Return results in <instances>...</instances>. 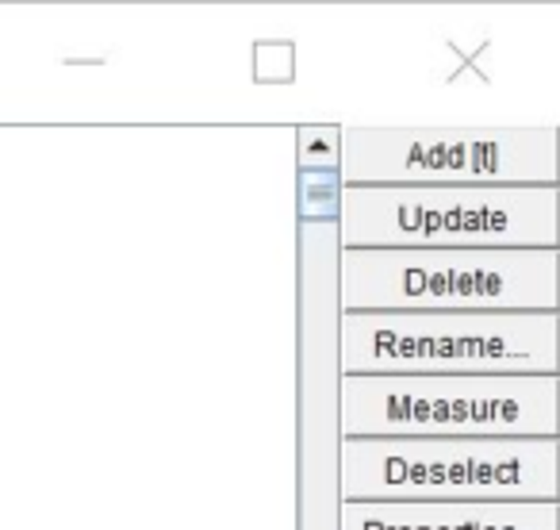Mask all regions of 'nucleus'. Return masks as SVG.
Masks as SVG:
<instances>
[{
	"instance_id": "f257e3e1",
	"label": "nucleus",
	"mask_w": 560,
	"mask_h": 530,
	"mask_svg": "<svg viewBox=\"0 0 560 530\" xmlns=\"http://www.w3.org/2000/svg\"><path fill=\"white\" fill-rule=\"evenodd\" d=\"M342 377H560V311H342Z\"/></svg>"
},
{
	"instance_id": "f03ea898",
	"label": "nucleus",
	"mask_w": 560,
	"mask_h": 530,
	"mask_svg": "<svg viewBox=\"0 0 560 530\" xmlns=\"http://www.w3.org/2000/svg\"><path fill=\"white\" fill-rule=\"evenodd\" d=\"M342 499L560 504V438H342Z\"/></svg>"
},
{
	"instance_id": "7ed1b4c3",
	"label": "nucleus",
	"mask_w": 560,
	"mask_h": 530,
	"mask_svg": "<svg viewBox=\"0 0 560 530\" xmlns=\"http://www.w3.org/2000/svg\"><path fill=\"white\" fill-rule=\"evenodd\" d=\"M342 250H538L560 247V184L372 189L342 184Z\"/></svg>"
},
{
	"instance_id": "20e7f679",
	"label": "nucleus",
	"mask_w": 560,
	"mask_h": 530,
	"mask_svg": "<svg viewBox=\"0 0 560 530\" xmlns=\"http://www.w3.org/2000/svg\"><path fill=\"white\" fill-rule=\"evenodd\" d=\"M342 311H560V247L342 250Z\"/></svg>"
},
{
	"instance_id": "39448f33",
	"label": "nucleus",
	"mask_w": 560,
	"mask_h": 530,
	"mask_svg": "<svg viewBox=\"0 0 560 530\" xmlns=\"http://www.w3.org/2000/svg\"><path fill=\"white\" fill-rule=\"evenodd\" d=\"M342 438H560V377H342Z\"/></svg>"
},
{
	"instance_id": "423d86ee",
	"label": "nucleus",
	"mask_w": 560,
	"mask_h": 530,
	"mask_svg": "<svg viewBox=\"0 0 560 530\" xmlns=\"http://www.w3.org/2000/svg\"><path fill=\"white\" fill-rule=\"evenodd\" d=\"M342 184L519 189L560 184V131L545 127H342Z\"/></svg>"
},
{
	"instance_id": "0eeeda50",
	"label": "nucleus",
	"mask_w": 560,
	"mask_h": 530,
	"mask_svg": "<svg viewBox=\"0 0 560 530\" xmlns=\"http://www.w3.org/2000/svg\"><path fill=\"white\" fill-rule=\"evenodd\" d=\"M342 530H560V504H357Z\"/></svg>"
},
{
	"instance_id": "6e6552de",
	"label": "nucleus",
	"mask_w": 560,
	"mask_h": 530,
	"mask_svg": "<svg viewBox=\"0 0 560 530\" xmlns=\"http://www.w3.org/2000/svg\"><path fill=\"white\" fill-rule=\"evenodd\" d=\"M296 150H299V174L342 169V123H304Z\"/></svg>"
},
{
	"instance_id": "1a4fd4ad",
	"label": "nucleus",
	"mask_w": 560,
	"mask_h": 530,
	"mask_svg": "<svg viewBox=\"0 0 560 530\" xmlns=\"http://www.w3.org/2000/svg\"><path fill=\"white\" fill-rule=\"evenodd\" d=\"M342 211V174L326 169V174H299V216L304 223L323 220L338 223Z\"/></svg>"
}]
</instances>
